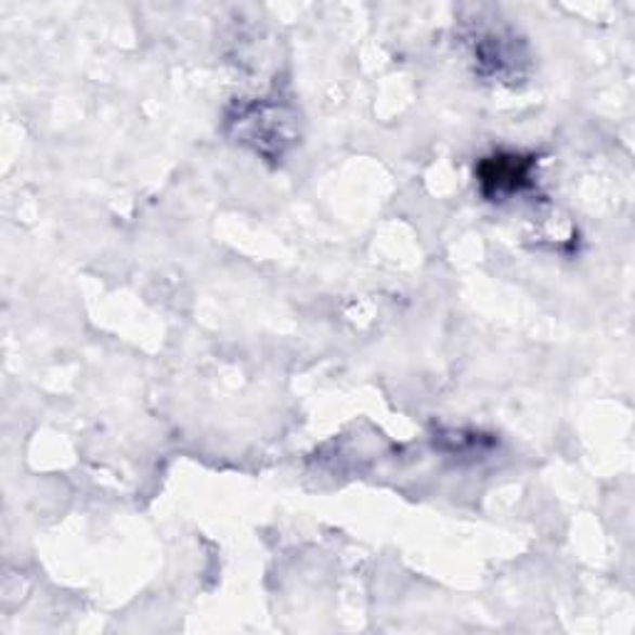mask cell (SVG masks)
I'll list each match as a JSON object with an SVG mask.
<instances>
[{
    "label": "cell",
    "instance_id": "obj_1",
    "mask_svg": "<svg viewBox=\"0 0 635 635\" xmlns=\"http://www.w3.org/2000/svg\"><path fill=\"white\" fill-rule=\"evenodd\" d=\"M531 161L521 157H492L482 165V186L487 194L496 192H514L529 177Z\"/></svg>",
    "mask_w": 635,
    "mask_h": 635
}]
</instances>
